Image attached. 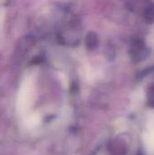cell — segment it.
I'll use <instances>...</instances> for the list:
<instances>
[{"instance_id":"cell-2","label":"cell","mask_w":154,"mask_h":155,"mask_svg":"<svg viewBox=\"0 0 154 155\" xmlns=\"http://www.w3.org/2000/svg\"><path fill=\"white\" fill-rule=\"evenodd\" d=\"M144 143L148 151L154 152V115L149 120L148 132L144 134Z\"/></svg>"},{"instance_id":"cell-1","label":"cell","mask_w":154,"mask_h":155,"mask_svg":"<svg viewBox=\"0 0 154 155\" xmlns=\"http://www.w3.org/2000/svg\"><path fill=\"white\" fill-rule=\"evenodd\" d=\"M34 94V80L31 76H27L21 84L18 96H17V108L20 114H25L31 106Z\"/></svg>"}]
</instances>
